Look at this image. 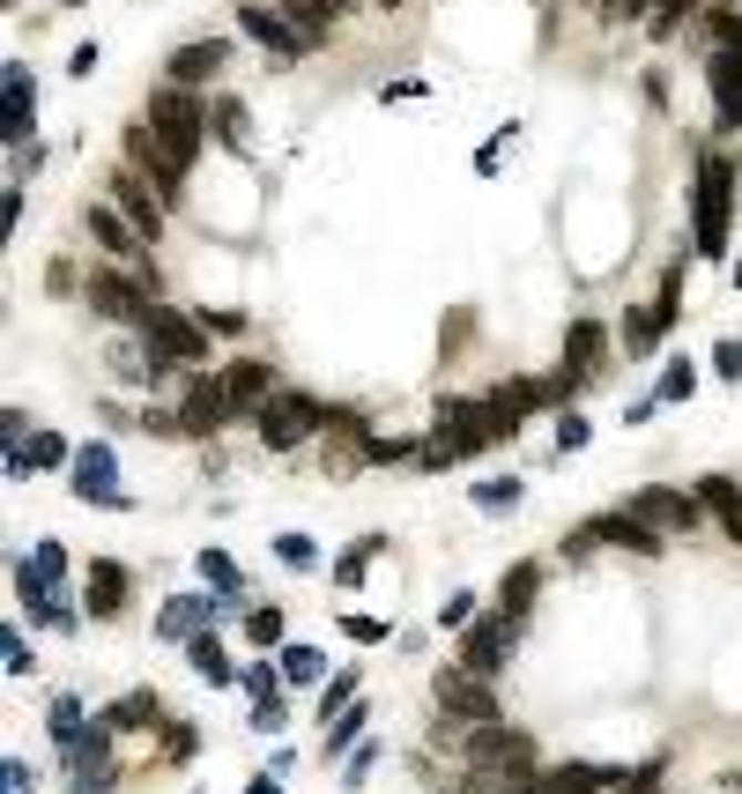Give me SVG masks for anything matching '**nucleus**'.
Masks as SVG:
<instances>
[{"instance_id":"nucleus-5","label":"nucleus","mask_w":742,"mask_h":794,"mask_svg":"<svg viewBox=\"0 0 742 794\" xmlns=\"http://www.w3.org/2000/svg\"><path fill=\"white\" fill-rule=\"evenodd\" d=\"M468 765L475 772H505V780H535V743H527L519 728L483 720V728H468Z\"/></svg>"},{"instance_id":"nucleus-37","label":"nucleus","mask_w":742,"mask_h":794,"mask_svg":"<svg viewBox=\"0 0 742 794\" xmlns=\"http://www.w3.org/2000/svg\"><path fill=\"white\" fill-rule=\"evenodd\" d=\"M60 461H74L68 439H60V431H38V439H30V468H60Z\"/></svg>"},{"instance_id":"nucleus-44","label":"nucleus","mask_w":742,"mask_h":794,"mask_svg":"<svg viewBox=\"0 0 742 794\" xmlns=\"http://www.w3.org/2000/svg\"><path fill=\"white\" fill-rule=\"evenodd\" d=\"M691 386H698V372L683 364V357H676V364L661 372V401H691Z\"/></svg>"},{"instance_id":"nucleus-55","label":"nucleus","mask_w":742,"mask_h":794,"mask_svg":"<svg viewBox=\"0 0 742 794\" xmlns=\"http://www.w3.org/2000/svg\"><path fill=\"white\" fill-rule=\"evenodd\" d=\"M246 794H282V787H275V780H253V787Z\"/></svg>"},{"instance_id":"nucleus-50","label":"nucleus","mask_w":742,"mask_h":794,"mask_svg":"<svg viewBox=\"0 0 742 794\" xmlns=\"http://www.w3.org/2000/svg\"><path fill=\"white\" fill-rule=\"evenodd\" d=\"M253 728H260V735H282L290 713H282V705H253Z\"/></svg>"},{"instance_id":"nucleus-32","label":"nucleus","mask_w":742,"mask_h":794,"mask_svg":"<svg viewBox=\"0 0 742 794\" xmlns=\"http://www.w3.org/2000/svg\"><path fill=\"white\" fill-rule=\"evenodd\" d=\"M364 713H371V705H364V698H357V705H342V713H334V720H327V757H342V750L349 743H357V735H364Z\"/></svg>"},{"instance_id":"nucleus-31","label":"nucleus","mask_w":742,"mask_h":794,"mask_svg":"<svg viewBox=\"0 0 742 794\" xmlns=\"http://www.w3.org/2000/svg\"><path fill=\"white\" fill-rule=\"evenodd\" d=\"M45 728H52V743H60V750H74L82 735H90V728H82V698H52Z\"/></svg>"},{"instance_id":"nucleus-21","label":"nucleus","mask_w":742,"mask_h":794,"mask_svg":"<svg viewBox=\"0 0 742 794\" xmlns=\"http://www.w3.org/2000/svg\"><path fill=\"white\" fill-rule=\"evenodd\" d=\"M216 609H223V595H178V601H164V617H156V631L186 646V639L200 631V623L216 617Z\"/></svg>"},{"instance_id":"nucleus-1","label":"nucleus","mask_w":742,"mask_h":794,"mask_svg":"<svg viewBox=\"0 0 742 794\" xmlns=\"http://www.w3.org/2000/svg\"><path fill=\"white\" fill-rule=\"evenodd\" d=\"M148 126H156V142H164V164H172V178H186L194 172V156H200V142H208V104L194 97V90H156L148 97V112H142Z\"/></svg>"},{"instance_id":"nucleus-11","label":"nucleus","mask_w":742,"mask_h":794,"mask_svg":"<svg viewBox=\"0 0 742 794\" xmlns=\"http://www.w3.org/2000/svg\"><path fill=\"white\" fill-rule=\"evenodd\" d=\"M82 298H90V312H97V320H120V327H142V312H148V298H156V290H148V282H126V275H90V290H82Z\"/></svg>"},{"instance_id":"nucleus-23","label":"nucleus","mask_w":742,"mask_h":794,"mask_svg":"<svg viewBox=\"0 0 742 794\" xmlns=\"http://www.w3.org/2000/svg\"><path fill=\"white\" fill-rule=\"evenodd\" d=\"M535 787H543V794H601V787H624V794H631V780H617L609 765H557V772H543Z\"/></svg>"},{"instance_id":"nucleus-34","label":"nucleus","mask_w":742,"mask_h":794,"mask_svg":"<svg viewBox=\"0 0 742 794\" xmlns=\"http://www.w3.org/2000/svg\"><path fill=\"white\" fill-rule=\"evenodd\" d=\"M282 676H290V683H320L327 653H320V646H282Z\"/></svg>"},{"instance_id":"nucleus-39","label":"nucleus","mask_w":742,"mask_h":794,"mask_svg":"<svg viewBox=\"0 0 742 794\" xmlns=\"http://www.w3.org/2000/svg\"><path fill=\"white\" fill-rule=\"evenodd\" d=\"M275 557H282L290 571H312V565H320V549L305 543V535H275Z\"/></svg>"},{"instance_id":"nucleus-27","label":"nucleus","mask_w":742,"mask_h":794,"mask_svg":"<svg viewBox=\"0 0 742 794\" xmlns=\"http://www.w3.org/2000/svg\"><path fill=\"white\" fill-rule=\"evenodd\" d=\"M601 349H609V334H601V320H579L565 334V357H571V372L587 379V372H601Z\"/></svg>"},{"instance_id":"nucleus-6","label":"nucleus","mask_w":742,"mask_h":794,"mask_svg":"<svg viewBox=\"0 0 742 794\" xmlns=\"http://www.w3.org/2000/svg\"><path fill=\"white\" fill-rule=\"evenodd\" d=\"M491 439H505V416H497L491 401H445V409H439V446L453 453V461L483 453Z\"/></svg>"},{"instance_id":"nucleus-2","label":"nucleus","mask_w":742,"mask_h":794,"mask_svg":"<svg viewBox=\"0 0 742 794\" xmlns=\"http://www.w3.org/2000/svg\"><path fill=\"white\" fill-rule=\"evenodd\" d=\"M728 208H735V172L728 156H698V194H691V238L705 260L728 252Z\"/></svg>"},{"instance_id":"nucleus-26","label":"nucleus","mask_w":742,"mask_h":794,"mask_svg":"<svg viewBox=\"0 0 742 794\" xmlns=\"http://www.w3.org/2000/svg\"><path fill=\"white\" fill-rule=\"evenodd\" d=\"M82 601H90V617H120L126 609V571L120 565H90V595Z\"/></svg>"},{"instance_id":"nucleus-57","label":"nucleus","mask_w":742,"mask_h":794,"mask_svg":"<svg viewBox=\"0 0 742 794\" xmlns=\"http://www.w3.org/2000/svg\"><path fill=\"white\" fill-rule=\"evenodd\" d=\"M60 8H74V0H60Z\"/></svg>"},{"instance_id":"nucleus-7","label":"nucleus","mask_w":742,"mask_h":794,"mask_svg":"<svg viewBox=\"0 0 742 794\" xmlns=\"http://www.w3.org/2000/svg\"><path fill=\"white\" fill-rule=\"evenodd\" d=\"M594 543H617V549H639V557H661V527L639 520V513L624 505V513H601V520L579 527V535H571V557H587Z\"/></svg>"},{"instance_id":"nucleus-16","label":"nucleus","mask_w":742,"mask_h":794,"mask_svg":"<svg viewBox=\"0 0 742 794\" xmlns=\"http://www.w3.org/2000/svg\"><path fill=\"white\" fill-rule=\"evenodd\" d=\"M223 423H230V394H223V379H194L186 401H178V431L208 439V431H223Z\"/></svg>"},{"instance_id":"nucleus-9","label":"nucleus","mask_w":742,"mask_h":794,"mask_svg":"<svg viewBox=\"0 0 742 794\" xmlns=\"http://www.w3.org/2000/svg\"><path fill=\"white\" fill-rule=\"evenodd\" d=\"M513 639H519V617L513 609H491V617H475L468 631H461V661H468L475 676H497L505 653H513Z\"/></svg>"},{"instance_id":"nucleus-20","label":"nucleus","mask_w":742,"mask_h":794,"mask_svg":"<svg viewBox=\"0 0 742 794\" xmlns=\"http://www.w3.org/2000/svg\"><path fill=\"white\" fill-rule=\"evenodd\" d=\"M223 60H230V45H223V38H194V45L172 52V82H178V90H194V82L216 75Z\"/></svg>"},{"instance_id":"nucleus-43","label":"nucleus","mask_w":742,"mask_h":794,"mask_svg":"<svg viewBox=\"0 0 742 794\" xmlns=\"http://www.w3.org/2000/svg\"><path fill=\"white\" fill-rule=\"evenodd\" d=\"M475 505H483V513H513V505H519V483H513V475H505V483H483V491H475Z\"/></svg>"},{"instance_id":"nucleus-38","label":"nucleus","mask_w":742,"mask_h":794,"mask_svg":"<svg viewBox=\"0 0 742 794\" xmlns=\"http://www.w3.org/2000/svg\"><path fill=\"white\" fill-rule=\"evenodd\" d=\"M0 661H8V676H30V661H38V653H30V639L16 631V623L0 631Z\"/></svg>"},{"instance_id":"nucleus-8","label":"nucleus","mask_w":742,"mask_h":794,"mask_svg":"<svg viewBox=\"0 0 742 794\" xmlns=\"http://www.w3.org/2000/svg\"><path fill=\"white\" fill-rule=\"evenodd\" d=\"M439 705L461 728H483V720H497V698H491V676H475L468 661H453V669H439Z\"/></svg>"},{"instance_id":"nucleus-19","label":"nucleus","mask_w":742,"mask_h":794,"mask_svg":"<svg viewBox=\"0 0 742 794\" xmlns=\"http://www.w3.org/2000/svg\"><path fill=\"white\" fill-rule=\"evenodd\" d=\"M90 238H97L104 252H120V260H142V246H148L142 230L126 224V208H120V200H112V208H104V200L90 208Z\"/></svg>"},{"instance_id":"nucleus-47","label":"nucleus","mask_w":742,"mask_h":794,"mask_svg":"<svg viewBox=\"0 0 742 794\" xmlns=\"http://www.w3.org/2000/svg\"><path fill=\"white\" fill-rule=\"evenodd\" d=\"M246 631H253V646H275V639H282V609H253Z\"/></svg>"},{"instance_id":"nucleus-12","label":"nucleus","mask_w":742,"mask_h":794,"mask_svg":"<svg viewBox=\"0 0 742 794\" xmlns=\"http://www.w3.org/2000/svg\"><path fill=\"white\" fill-rule=\"evenodd\" d=\"M238 30H246L253 45H268V52H282V60H305V52H312V38H305V30L290 23V16H282V8H260V0H246V8H238Z\"/></svg>"},{"instance_id":"nucleus-46","label":"nucleus","mask_w":742,"mask_h":794,"mask_svg":"<svg viewBox=\"0 0 742 794\" xmlns=\"http://www.w3.org/2000/svg\"><path fill=\"white\" fill-rule=\"evenodd\" d=\"M439 623H445V631H468V623H475V601H468V595H445V601H439Z\"/></svg>"},{"instance_id":"nucleus-22","label":"nucleus","mask_w":742,"mask_h":794,"mask_svg":"<svg viewBox=\"0 0 742 794\" xmlns=\"http://www.w3.org/2000/svg\"><path fill=\"white\" fill-rule=\"evenodd\" d=\"M126 156H134V164H148V178H156V194H164V200L186 186V178H172V164H164V142H156V126H148V120L126 126Z\"/></svg>"},{"instance_id":"nucleus-48","label":"nucleus","mask_w":742,"mask_h":794,"mask_svg":"<svg viewBox=\"0 0 742 794\" xmlns=\"http://www.w3.org/2000/svg\"><path fill=\"white\" fill-rule=\"evenodd\" d=\"M587 446V416H557V453H579Z\"/></svg>"},{"instance_id":"nucleus-45","label":"nucleus","mask_w":742,"mask_h":794,"mask_svg":"<svg viewBox=\"0 0 742 794\" xmlns=\"http://www.w3.org/2000/svg\"><path fill=\"white\" fill-rule=\"evenodd\" d=\"M342 705H357V669H342V676L320 691V713H342Z\"/></svg>"},{"instance_id":"nucleus-49","label":"nucleus","mask_w":742,"mask_h":794,"mask_svg":"<svg viewBox=\"0 0 742 794\" xmlns=\"http://www.w3.org/2000/svg\"><path fill=\"white\" fill-rule=\"evenodd\" d=\"M0 772H8V794H38V772H30L23 757H8V765H0Z\"/></svg>"},{"instance_id":"nucleus-14","label":"nucleus","mask_w":742,"mask_h":794,"mask_svg":"<svg viewBox=\"0 0 742 794\" xmlns=\"http://www.w3.org/2000/svg\"><path fill=\"white\" fill-rule=\"evenodd\" d=\"M30 104H38V82H30L23 60H8V68H0V134H8V149H23Z\"/></svg>"},{"instance_id":"nucleus-51","label":"nucleus","mask_w":742,"mask_h":794,"mask_svg":"<svg viewBox=\"0 0 742 794\" xmlns=\"http://www.w3.org/2000/svg\"><path fill=\"white\" fill-rule=\"evenodd\" d=\"M371 765H379V743H364V750H357V757H349V772H342V780H349V787H364V772Z\"/></svg>"},{"instance_id":"nucleus-40","label":"nucleus","mask_w":742,"mask_h":794,"mask_svg":"<svg viewBox=\"0 0 742 794\" xmlns=\"http://www.w3.org/2000/svg\"><path fill=\"white\" fill-rule=\"evenodd\" d=\"M216 134L230 142V149H246V104H230V97H223V104H216Z\"/></svg>"},{"instance_id":"nucleus-18","label":"nucleus","mask_w":742,"mask_h":794,"mask_svg":"<svg viewBox=\"0 0 742 794\" xmlns=\"http://www.w3.org/2000/svg\"><path fill=\"white\" fill-rule=\"evenodd\" d=\"M112 200H120V208H126V224L142 230L148 246L164 238V200H156V194H148V186H142V172H112Z\"/></svg>"},{"instance_id":"nucleus-25","label":"nucleus","mask_w":742,"mask_h":794,"mask_svg":"<svg viewBox=\"0 0 742 794\" xmlns=\"http://www.w3.org/2000/svg\"><path fill=\"white\" fill-rule=\"evenodd\" d=\"M186 669H194L200 683H238V669L223 661V646H216V631H194V639H186Z\"/></svg>"},{"instance_id":"nucleus-41","label":"nucleus","mask_w":742,"mask_h":794,"mask_svg":"<svg viewBox=\"0 0 742 794\" xmlns=\"http://www.w3.org/2000/svg\"><path fill=\"white\" fill-rule=\"evenodd\" d=\"M646 8H661V16H653V30H668L676 16H691L698 0H624V16H646Z\"/></svg>"},{"instance_id":"nucleus-54","label":"nucleus","mask_w":742,"mask_h":794,"mask_svg":"<svg viewBox=\"0 0 742 794\" xmlns=\"http://www.w3.org/2000/svg\"><path fill=\"white\" fill-rule=\"evenodd\" d=\"M713 364H720V379H742V342H720Z\"/></svg>"},{"instance_id":"nucleus-3","label":"nucleus","mask_w":742,"mask_h":794,"mask_svg":"<svg viewBox=\"0 0 742 794\" xmlns=\"http://www.w3.org/2000/svg\"><path fill=\"white\" fill-rule=\"evenodd\" d=\"M142 342H148V357H164V364H200V357H208V320H186L178 305L148 298Z\"/></svg>"},{"instance_id":"nucleus-53","label":"nucleus","mask_w":742,"mask_h":794,"mask_svg":"<svg viewBox=\"0 0 742 794\" xmlns=\"http://www.w3.org/2000/svg\"><path fill=\"white\" fill-rule=\"evenodd\" d=\"M713 38H720V45H735V52H742V16H728V8H720V16H713Z\"/></svg>"},{"instance_id":"nucleus-17","label":"nucleus","mask_w":742,"mask_h":794,"mask_svg":"<svg viewBox=\"0 0 742 794\" xmlns=\"http://www.w3.org/2000/svg\"><path fill=\"white\" fill-rule=\"evenodd\" d=\"M705 82H713L720 126H742V52H735V45H713V52H705Z\"/></svg>"},{"instance_id":"nucleus-4","label":"nucleus","mask_w":742,"mask_h":794,"mask_svg":"<svg viewBox=\"0 0 742 794\" xmlns=\"http://www.w3.org/2000/svg\"><path fill=\"white\" fill-rule=\"evenodd\" d=\"M253 423H260V446H268V453H290V446H305L312 431H327L334 416H327L312 394H275Z\"/></svg>"},{"instance_id":"nucleus-33","label":"nucleus","mask_w":742,"mask_h":794,"mask_svg":"<svg viewBox=\"0 0 742 794\" xmlns=\"http://www.w3.org/2000/svg\"><path fill=\"white\" fill-rule=\"evenodd\" d=\"M535 579H543L535 565H513V571H505V587H497V595H505L497 609H513V617H527V601H535Z\"/></svg>"},{"instance_id":"nucleus-56","label":"nucleus","mask_w":742,"mask_h":794,"mask_svg":"<svg viewBox=\"0 0 742 794\" xmlns=\"http://www.w3.org/2000/svg\"><path fill=\"white\" fill-rule=\"evenodd\" d=\"M379 8H394V0H379Z\"/></svg>"},{"instance_id":"nucleus-29","label":"nucleus","mask_w":742,"mask_h":794,"mask_svg":"<svg viewBox=\"0 0 742 794\" xmlns=\"http://www.w3.org/2000/svg\"><path fill=\"white\" fill-rule=\"evenodd\" d=\"M104 720H112V728H156V720H164V698H156V691H126Z\"/></svg>"},{"instance_id":"nucleus-52","label":"nucleus","mask_w":742,"mask_h":794,"mask_svg":"<svg viewBox=\"0 0 742 794\" xmlns=\"http://www.w3.org/2000/svg\"><path fill=\"white\" fill-rule=\"evenodd\" d=\"M342 631H349V639H357V646H379V639H387V623H371V617H349Z\"/></svg>"},{"instance_id":"nucleus-28","label":"nucleus","mask_w":742,"mask_h":794,"mask_svg":"<svg viewBox=\"0 0 742 794\" xmlns=\"http://www.w3.org/2000/svg\"><path fill=\"white\" fill-rule=\"evenodd\" d=\"M275 8H282V16L312 38V45H320L327 30H334V16H342V0H275Z\"/></svg>"},{"instance_id":"nucleus-35","label":"nucleus","mask_w":742,"mask_h":794,"mask_svg":"<svg viewBox=\"0 0 742 794\" xmlns=\"http://www.w3.org/2000/svg\"><path fill=\"white\" fill-rule=\"evenodd\" d=\"M238 683L253 691V705H282V676H275L268 661H253V669H238Z\"/></svg>"},{"instance_id":"nucleus-30","label":"nucleus","mask_w":742,"mask_h":794,"mask_svg":"<svg viewBox=\"0 0 742 794\" xmlns=\"http://www.w3.org/2000/svg\"><path fill=\"white\" fill-rule=\"evenodd\" d=\"M200 579H208V587H216V595L230 601V609H238V595H246V579H238V565H230L223 549H200Z\"/></svg>"},{"instance_id":"nucleus-42","label":"nucleus","mask_w":742,"mask_h":794,"mask_svg":"<svg viewBox=\"0 0 742 794\" xmlns=\"http://www.w3.org/2000/svg\"><path fill=\"white\" fill-rule=\"evenodd\" d=\"M30 565L45 571L52 587H68V549H60V543H38V549H30Z\"/></svg>"},{"instance_id":"nucleus-15","label":"nucleus","mask_w":742,"mask_h":794,"mask_svg":"<svg viewBox=\"0 0 742 794\" xmlns=\"http://www.w3.org/2000/svg\"><path fill=\"white\" fill-rule=\"evenodd\" d=\"M223 394H230V416H260L275 401V372L260 364V357H238L230 372H223Z\"/></svg>"},{"instance_id":"nucleus-36","label":"nucleus","mask_w":742,"mask_h":794,"mask_svg":"<svg viewBox=\"0 0 742 794\" xmlns=\"http://www.w3.org/2000/svg\"><path fill=\"white\" fill-rule=\"evenodd\" d=\"M379 549H387V535H364V543H357L342 565H334V579H342V587H357V579H364V565L379 557Z\"/></svg>"},{"instance_id":"nucleus-13","label":"nucleus","mask_w":742,"mask_h":794,"mask_svg":"<svg viewBox=\"0 0 742 794\" xmlns=\"http://www.w3.org/2000/svg\"><path fill=\"white\" fill-rule=\"evenodd\" d=\"M631 513H639V520H653L661 535H691V527L705 520V497H691V491H668V483H653V491H639V497H631Z\"/></svg>"},{"instance_id":"nucleus-10","label":"nucleus","mask_w":742,"mask_h":794,"mask_svg":"<svg viewBox=\"0 0 742 794\" xmlns=\"http://www.w3.org/2000/svg\"><path fill=\"white\" fill-rule=\"evenodd\" d=\"M68 468H74V497H82V505H112V513H126V491L112 483V475H120V461H112V446H104V439L74 446Z\"/></svg>"},{"instance_id":"nucleus-24","label":"nucleus","mask_w":742,"mask_h":794,"mask_svg":"<svg viewBox=\"0 0 742 794\" xmlns=\"http://www.w3.org/2000/svg\"><path fill=\"white\" fill-rule=\"evenodd\" d=\"M705 513H713L720 527H728V543H742V491H735V475H705Z\"/></svg>"}]
</instances>
